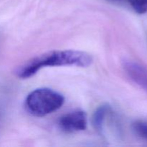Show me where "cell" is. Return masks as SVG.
<instances>
[{
  "label": "cell",
  "instance_id": "1",
  "mask_svg": "<svg viewBox=\"0 0 147 147\" xmlns=\"http://www.w3.org/2000/svg\"><path fill=\"white\" fill-rule=\"evenodd\" d=\"M93 57L80 50H53L26 62L16 70L17 77L26 79L32 77L45 67L77 66L87 67L92 64Z\"/></svg>",
  "mask_w": 147,
  "mask_h": 147
},
{
  "label": "cell",
  "instance_id": "2",
  "mask_svg": "<svg viewBox=\"0 0 147 147\" xmlns=\"http://www.w3.org/2000/svg\"><path fill=\"white\" fill-rule=\"evenodd\" d=\"M64 102V97L58 92L40 88L29 93L25 100V108L32 116L42 117L60 109Z\"/></svg>",
  "mask_w": 147,
  "mask_h": 147
},
{
  "label": "cell",
  "instance_id": "3",
  "mask_svg": "<svg viewBox=\"0 0 147 147\" xmlns=\"http://www.w3.org/2000/svg\"><path fill=\"white\" fill-rule=\"evenodd\" d=\"M59 127L67 133L84 131L87 127V115L83 111H75L60 119Z\"/></svg>",
  "mask_w": 147,
  "mask_h": 147
},
{
  "label": "cell",
  "instance_id": "4",
  "mask_svg": "<svg viewBox=\"0 0 147 147\" xmlns=\"http://www.w3.org/2000/svg\"><path fill=\"white\" fill-rule=\"evenodd\" d=\"M123 67L135 83L147 91V67L131 60L123 62Z\"/></svg>",
  "mask_w": 147,
  "mask_h": 147
},
{
  "label": "cell",
  "instance_id": "5",
  "mask_svg": "<svg viewBox=\"0 0 147 147\" xmlns=\"http://www.w3.org/2000/svg\"><path fill=\"white\" fill-rule=\"evenodd\" d=\"M111 111V109L108 105H103L96 109L95 113H93L92 123L94 126L95 129L99 132L103 134V126L106 122V118Z\"/></svg>",
  "mask_w": 147,
  "mask_h": 147
},
{
  "label": "cell",
  "instance_id": "6",
  "mask_svg": "<svg viewBox=\"0 0 147 147\" xmlns=\"http://www.w3.org/2000/svg\"><path fill=\"white\" fill-rule=\"evenodd\" d=\"M124 3H127L130 7L139 14L147 12V0H124Z\"/></svg>",
  "mask_w": 147,
  "mask_h": 147
},
{
  "label": "cell",
  "instance_id": "7",
  "mask_svg": "<svg viewBox=\"0 0 147 147\" xmlns=\"http://www.w3.org/2000/svg\"><path fill=\"white\" fill-rule=\"evenodd\" d=\"M132 129L134 132L143 139L147 141V123L143 121H136L132 123Z\"/></svg>",
  "mask_w": 147,
  "mask_h": 147
},
{
  "label": "cell",
  "instance_id": "8",
  "mask_svg": "<svg viewBox=\"0 0 147 147\" xmlns=\"http://www.w3.org/2000/svg\"><path fill=\"white\" fill-rule=\"evenodd\" d=\"M109 1H111V2H114V3H122V2H124V0H109Z\"/></svg>",
  "mask_w": 147,
  "mask_h": 147
}]
</instances>
